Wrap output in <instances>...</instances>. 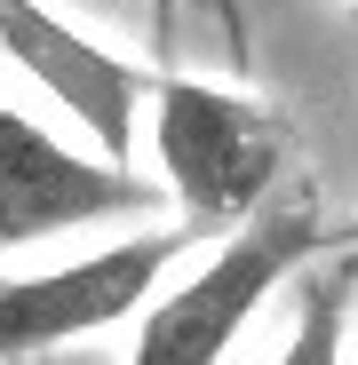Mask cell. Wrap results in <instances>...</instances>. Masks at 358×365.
<instances>
[{
  "mask_svg": "<svg viewBox=\"0 0 358 365\" xmlns=\"http://www.w3.org/2000/svg\"><path fill=\"white\" fill-rule=\"evenodd\" d=\"M144 128H151V182L192 238H223L239 222H255L294 182L287 103L239 88V80H199V72L159 64Z\"/></svg>",
  "mask_w": 358,
  "mask_h": 365,
  "instance_id": "6da1fadb",
  "label": "cell"
},
{
  "mask_svg": "<svg viewBox=\"0 0 358 365\" xmlns=\"http://www.w3.org/2000/svg\"><path fill=\"white\" fill-rule=\"evenodd\" d=\"M358 230H342L311 182H287V191L255 215V222H239L223 230L215 247L199 255L192 278H175L144 302V318L128 334V357L119 365H223L239 349V334L255 326V310L294 286L311 262L342 255Z\"/></svg>",
  "mask_w": 358,
  "mask_h": 365,
  "instance_id": "7a4b0ae2",
  "label": "cell"
},
{
  "mask_svg": "<svg viewBox=\"0 0 358 365\" xmlns=\"http://www.w3.org/2000/svg\"><path fill=\"white\" fill-rule=\"evenodd\" d=\"M192 247L199 238L184 222H167V230H128L111 247H88L80 262L9 270L0 278V365H32L72 341H96L111 326H136L144 302L167 286V270Z\"/></svg>",
  "mask_w": 358,
  "mask_h": 365,
  "instance_id": "3957f363",
  "label": "cell"
},
{
  "mask_svg": "<svg viewBox=\"0 0 358 365\" xmlns=\"http://www.w3.org/2000/svg\"><path fill=\"white\" fill-rule=\"evenodd\" d=\"M159 207V182L104 159L96 143H64L48 119L0 103V255L48 247L64 230L136 222Z\"/></svg>",
  "mask_w": 358,
  "mask_h": 365,
  "instance_id": "277c9868",
  "label": "cell"
},
{
  "mask_svg": "<svg viewBox=\"0 0 358 365\" xmlns=\"http://www.w3.org/2000/svg\"><path fill=\"white\" fill-rule=\"evenodd\" d=\"M0 56L24 64V80L64 111L104 159L136 167L144 103H151V64L104 48V40L80 32L72 16H56L48 0H0Z\"/></svg>",
  "mask_w": 358,
  "mask_h": 365,
  "instance_id": "5b68a950",
  "label": "cell"
},
{
  "mask_svg": "<svg viewBox=\"0 0 358 365\" xmlns=\"http://www.w3.org/2000/svg\"><path fill=\"white\" fill-rule=\"evenodd\" d=\"M350 310H358V238L294 278V326H287L271 365H342L350 357Z\"/></svg>",
  "mask_w": 358,
  "mask_h": 365,
  "instance_id": "8992f818",
  "label": "cell"
},
{
  "mask_svg": "<svg viewBox=\"0 0 358 365\" xmlns=\"http://www.w3.org/2000/svg\"><path fill=\"white\" fill-rule=\"evenodd\" d=\"M215 9V32H223V56H231V72H247L255 64V32H247V0H207Z\"/></svg>",
  "mask_w": 358,
  "mask_h": 365,
  "instance_id": "52a82bcc",
  "label": "cell"
},
{
  "mask_svg": "<svg viewBox=\"0 0 358 365\" xmlns=\"http://www.w3.org/2000/svg\"><path fill=\"white\" fill-rule=\"evenodd\" d=\"M175 16H184V0H151V48H167V32H175Z\"/></svg>",
  "mask_w": 358,
  "mask_h": 365,
  "instance_id": "ba28073f",
  "label": "cell"
},
{
  "mask_svg": "<svg viewBox=\"0 0 358 365\" xmlns=\"http://www.w3.org/2000/svg\"><path fill=\"white\" fill-rule=\"evenodd\" d=\"M342 9H350V16H358V0H342Z\"/></svg>",
  "mask_w": 358,
  "mask_h": 365,
  "instance_id": "9c48e42d",
  "label": "cell"
}]
</instances>
